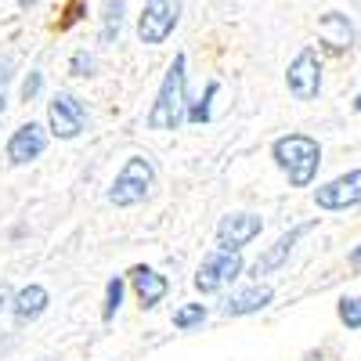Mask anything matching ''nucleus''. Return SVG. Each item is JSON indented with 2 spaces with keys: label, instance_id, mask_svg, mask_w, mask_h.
<instances>
[{
  "label": "nucleus",
  "instance_id": "7ed1b4c3",
  "mask_svg": "<svg viewBox=\"0 0 361 361\" xmlns=\"http://www.w3.org/2000/svg\"><path fill=\"white\" fill-rule=\"evenodd\" d=\"M156 188V166L148 156H130L123 166H119L116 180L109 185V202L119 209H130L141 206Z\"/></svg>",
  "mask_w": 361,
  "mask_h": 361
},
{
  "label": "nucleus",
  "instance_id": "4be33fe9",
  "mask_svg": "<svg viewBox=\"0 0 361 361\" xmlns=\"http://www.w3.org/2000/svg\"><path fill=\"white\" fill-rule=\"evenodd\" d=\"M40 87H44V73L40 69H33L25 80H22V102H33L37 94H40Z\"/></svg>",
  "mask_w": 361,
  "mask_h": 361
},
{
  "label": "nucleus",
  "instance_id": "5701e85b",
  "mask_svg": "<svg viewBox=\"0 0 361 361\" xmlns=\"http://www.w3.org/2000/svg\"><path fill=\"white\" fill-rule=\"evenodd\" d=\"M11 69H15V58L4 54V58H0V90H4V83L11 80Z\"/></svg>",
  "mask_w": 361,
  "mask_h": 361
},
{
  "label": "nucleus",
  "instance_id": "f257e3e1",
  "mask_svg": "<svg viewBox=\"0 0 361 361\" xmlns=\"http://www.w3.org/2000/svg\"><path fill=\"white\" fill-rule=\"evenodd\" d=\"M185 119H188V58L173 54L156 90V102L148 109V130H177Z\"/></svg>",
  "mask_w": 361,
  "mask_h": 361
},
{
  "label": "nucleus",
  "instance_id": "6e6552de",
  "mask_svg": "<svg viewBox=\"0 0 361 361\" xmlns=\"http://www.w3.org/2000/svg\"><path fill=\"white\" fill-rule=\"evenodd\" d=\"M51 137H54L51 127L37 123V119H29V123H22V127L8 137V163H11V166H25V163L40 159Z\"/></svg>",
  "mask_w": 361,
  "mask_h": 361
},
{
  "label": "nucleus",
  "instance_id": "423d86ee",
  "mask_svg": "<svg viewBox=\"0 0 361 361\" xmlns=\"http://www.w3.org/2000/svg\"><path fill=\"white\" fill-rule=\"evenodd\" d=\"M47 127H51V134L58 141L80 137L83 127H87V105L76 94H69V90H58V94L47 102Z\"/></svg>",
  "mask_w": 361,
  "mask_h": 361
},
{
  "label": "nucleus",
  "instance_id": "a878e982",
  "mask_svg": "<svg viewBox=\"0 0 361 361\" xmlns=\"http://www.w3.org/2000/svg\"><path fill=\"white\" fill-rule=\"evenodd\" d=\"M40 0H18V8H37Z\"/></svg>",
  "mask_w": 361,
  "mask_h": 361
},
{
  "label": "nucleus",
  "instance_id": "ddd939ff",
  "mask_svg": "<svg viewBox=\"0 0 361 361\" xmlns=\"http://www.w3.org/2000/svg\"><path fill=\"white\" fill-rule=\"evenodd\" d=\"M47 304H51V293H47L40 282L22 286V289L11 296V318H15V325H29V322H37V318L47 311Z\"/></svg>",
  "mask_w": 361,
  "mask_h": 361
},
{
  "label": "nucleus",
  "instance_id": "f3484780",
  "mask_svg": "<svg viewBox=\"0 0 361 361\" xmlns=\"http://www.w3.org/2000/svg\"><path fill=\"white\" fill-rule=\"evenodd\" d=\"M123 293H127V282L123 279H109L105 286V304H102V322H112L119 314V307H123Z\"/></svg>",
  "mask_w": 361,
  "mask_h": 361
},
{
  "label": "nucleus",
  "instance_id": "0eeeda50",
  "mask_svg": "<svg viewBox=\"0 0 361 361\" xmlns=\"http://www.w3.org/2000/svg\"><path fill=\"white\" fill-rule=\"evenodd\" d=\"M286 87L296 102H314L322 94V62H318V51L304 47L286 69Z\"/></svg>",
  "mask_w": 361,
  "mask_h": 361
},
{
  "label": "nucleus",
  "instance_id": "bb28decb",
  "mask_svg": "<svg viewBox=\"0 0 361 361\" xmlns=\"http://www.w3.org/2000/svg\"><path fill=\"white\" fill-rule=\"evenodd\" d=\"M354 112L361 116V90H357V98H354Z\"/></svg>",
  "mask_w": 361,
  "mask_h": 361
},
{
  "label": "nucleus",
  "instance_id": "4468645a",
  "mask_svg": "<svg viewBox=\"0 0 361 361\" xmlns=\"http://www.w3.org/2000/svg\"><path fill=\"white\" fill-rule=\"evenodd\" d=\"M271 300H275V289L271 286H250V289H238L228 296V304H224V318H246V314H257L264 311Z\"/></svg>",
  "mask_w": 361,
  "mask_h": 361
},
{
  "label": "nucleus",
  "instance_id": "9b49d317",
  "mask_svg": "<svg viewBox=\"0 0 361 361\" xmlns=\"http://www.w3.org/2000/svg\"><path fill=\"white\" fill-rule=\"evenodd\" d=\"M314 228H318V221H304V224H293L286 235H279L275 246H271L267 253H260V260L253 264V275H271V271H279V267L293 257V250H296L300 238H304L307 231H314Z\"/></svg>",
  "mask_w": 361,
  "mask_h": 361
},
{
  "label": "nucleus",
  "instance_id": "aec40b11",
  "mask_svg": "<svg viewBox=\"0 0 361 361\" xmlns=\"http://www.w3.org/2000/svg\"><path fill=\"white\" fill-rule=\"evenodd\" d=\"M336 314H340V322L350 329V333H357L361 329V296H343L336 304Z\"/></svg>",
  "mask_w": 361,
  "mask_h": 361
},
{
  "label": "nucleus",
  "instance_id": "393cba45",
  "mask_svg": "<svg viewBox=\"0 0 361 361\" xmlns=\"http://www.w3.org/2000/svg\"><path fill=\"white\" fill-rule=\"evenodd\" d=\"M4 307H11V293L0 286V311H4Z\"/></svg>",
  "mask_w": 361,
  "mask_h": 361
},
{
  "label": "nucleus",
  "instance_id": "cd10ccee",
  "mask_svg": "<svg viewBox=\"0 0 361 361\" xmlns=\"http://www.w3.org/2000/svg\"><path fill=\"white\" fill-rule=\"evenodd\" d=\"M0 119H4V112H0Z\"/></svg>",
  "mask_w": 361,
  "mask_h": 361
},
{
  "label": "nucleus",
  "instance_id": "dca6fc26",
  "mask_svg": "<svg viewBox=\"0 0 361 361\" xmlns=\"http://www.w3.org/2000/svg\"><path fill=\"white\" fill-rule=\"evenodd\" d=\"M123 15H127L123 0H105V11H102V44L119 40V33H123Z\"/></svg>",
  "mask_w": 361,
  "mask_h": 361
},
{
  "label": "nucleus",
  "instance_id": "f8f14e48",
  "mask_svg": "<svg viewBox=\"0 0 361 361\" xmlns=\"http://www.w3.org/2000/svg\"><path fill=\"white\" fill-rule=\"evenodd\" d=\"M130 286H134V296H137V304H141L145 311L159 307L163 300H166V293H170L166 275H159V271L148 267V264H137V267L130 271Z\"/></svg>",
  "mask_w": 361,
  "mask_h": 361
},
{
  "label": "nucleus",
  "instance_id": "1a4fd4ad",
  "mask_svg": "<svg viewBox=\"0 0 361 361\" xmlns=\"http://www.w3.org/2000/svg\"><path fill=\"white\" fill-rule=\"evenodd\" d=\"M357 202H361V166L333 177L322 188H314V206L318 209H350Z\"/></svg>",
  "mask_w": 361,
  "mask_h": 361
},
{
  "label": "nucleus",
  "instance_id": "a211bd4d",
  "mask_svg": "<svg viewBox=\"0 0 361 361\" xmlns=\"http://www.w3.org/2000/svg\"><path fill=\"white\" fill-rule=\"evenodd\" d=\"M217 90H221L217 80H209V83H206V94H202L199 102L188 105V123H209V119H214V112H209V102L217 98Z\"/></svg>",
  "mask_w": 361,
  "mask_h": 361
},
{
  "label": "nucleus",
  "instance_id": "9d476101",
  "mask_svg": "<svg viewBox=\"0 0 361 361\" xmlns=\"http://www.w3.org/2000/svg\"><path fill=\"white\" fill-rule=\"evenodd\" d=\"M260 231H264V221L257 214H246V209H243V214H228L217 224V246L231 250V253H243Z\"/></svg>",
  "mask_w": 361,
  "mask_h": 361
},
{
  "label": "nucleus",
  "instance_id": "2eb2a0df",
  "mask_svg": "<svg viewBox=\"0 0 361 361\" xmlns=\"http://www.w3.org/2000/svg\"><path fill=\"white\" fill-rule=\"evenodd\" d=\"M318 37H322V44H329V51H350L354 47V25L340 11H325L318 18Z\"/></svg>",
  "mask_w": 361,
  "mask_h": 361
},
{
  "label": "nucleus",
  "instance_id": "412c9836",
  "mask_svg": "<svg viewBox=\"0 0 361 361\" xmlns=\"http://www.w3.org/2000/svg\"><path fill=\"white\" fill-rule=\"evenodd\" d=\"M69 73H73V76H94V54L76 51L73 62H69Z\"/></svg>",
  "mask_w": 361,
  "mask_h": 361
},
{
  "label": "nucleus",
  "instance_id": "39448f33",
  "mask_svg": "<svg viewBox=\"0 0 361 361\" xmlns=\"http://www.w3.org/2000/svg\"><path fill=\"white\" fill-rule=\"evenodd\" d=\"M177 22H180V0H148L137 18V40L148 47H159L177 29Z\"/></svg>",
  "mask_w": 361,
  "mask_h": 361
},
{
  "label": "nucleus",
  "instance_id": "6ab92c4d",
  "mask_svg": "<svg viewBox=\"0 0 361 361\" xmlns=\"http://www.w3.org/2000/svg\"><path fill=\"white\" fill-rule=\"evenodd\" d=\"M202 322H206V304H185L173 311V329H180V333H188V329H195Z\"/></svg>",
  "mask_w": 361,
  "mask_h": 361
},
{
  "label": "nucleus",
  "instance_id": "20e7f679",
  "mask_svg": "<svg viewBox=\"0 0 361 361\" xmlns=\"http://www.w3.org/2000/svg\"><path fill=\"white\" fill-rule=\"evenodd\" d=\"M243 253H231V250H214L202 264H199V271H195V289L202 293V296H209V293H221L224 286H231L238 275H243Z\"/></svg>",
  "mask_w": 361,
  "mask_h": 361
},
{
  "label": "nucleus",
  "instance_id": "f03ea898",
  "mask_svg": "<svg viewBox=\"0 0 361 361\" xmlns=\"http://www.w3.org/2000/svg\"><path fill=\"white\" fill-rule=\"evenodd\" d=\"M271 159L279 163L293 188H311L322 166V145L307 134H282L271 145Z\"/></svg>",
  "mask_w": 361,
  "mask_h": 361
},
{
  "label": "nucleus",
  "instance_id": "b1692460",
  "mask_svg": "<svg viewBox=\"0 0 361 361\" xmlns=\"http://www.w3.org/2000/svg\"><path fill=\"white\" fill-rule=\"evenodd\" d=\"M350 267H354V271H361V246H354V250H350Z\"/></svg>",
  "mask_w": 361,
  "mask_h": 361
}]
</instances>
